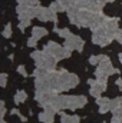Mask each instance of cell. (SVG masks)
Masks as SVG:
<instances>
[{
	"label": "cell",
	"instance_id": "obj_18",
	"mask_svg": "<svg viewBox=\"0 0 122 123\" xmlns=\"http://www.w3.org/2000/svg\"><path fill=\"white\" fill-rule=\"evenodd\" d=\"M17 73L20 74V76H23V77H27V72H26V67L25 66H17Z\"/></svg>",
	"mask_w": 122,
	"mask_h": 123
},
{
	"label": "cell",
	"instance_id": "obj_15",
	"mask_svg": "<svg viewBox=\"0 0 122 123\" xmlns=\"http://www.w3.org/2000/svg\"><path fill=\"white\" fill-rule=\"evenodd\" d=\"M3 36H4L6 39L12 37V23H7V25H6V27H4V30H3Z\"/></svg>",
	"mask_w": 122,
	"mask_h": 123
},
{
	"label": "cell",
	"instance_id": "obj_22",
	"mask_svg": "<svg viewBox=\"0 0 122 123\" xmlns=\"http://www.w3.org/2000/svg\"><path fill=\"white\" fill-rule=\"evenodd\" d=\"M115 83H116V86H118L119 89H122V79L121 77H118V79L115 80Z\"/></svg>",
	"mask_w": 122,
	"mask_h": 123
},
{
	"label": "cell",
	"instance_id": "obj_5",
	"mask_svg": "<svg viewBox=\"0 0 122 123\" xmlns=\"http://www.w3.org/2000/svg\"><path fill=\"white\" fill-rule=\"evenodd\" d=\"M88 83L91 85L89 93H91L93 97H96V99L101 97V94L106 90V83H102V82H99V80H92V79H89Z\"/></svg>",
	"mask_w": 122,
	"mask_h": 123
},
{
	"label": "cell",
	"instance_id": "obj_14",
	"mask_svg": "<svg viewBox=\"0 0 122 123\" xmlns=\"http://www.w3.org/2000/svg\"><path fill=\"white\" fill-rule=\"evenodd\" d=\"M102 56H103V55H96V56H91V57H89V63H91V64H95V66H98V64H99V62L102 60Z\"/></svg>",
	"mask_w": 122,
	"mask_h": 123
},
{
	"label": "cell",
	"instance_id": "obj_9",
	"mask_svg": "<svg viewBox=\"0 0 122 123\" xmlns=\"http://www.w3.org/2000/svg\"><path fill=\"white\" fill-rule=\"evenodd\" d=\"M26 99H27V93L25 90H17L13 97V102H14V105H22L26 102Z\"/></svg>",
	"mask_w": 122,
	"mask_h": 123
},
{
	"label": "cell",
	"instance_id": "obj_23",
	"mask_svg": "<svg viewBox=\"0 0 122 123\" xmlns=\"http://www.w3.org/2000/svg\"><path fill=\"white\" fill-rule=\"evenodd\" d=\"M17 116H19V119H20L22 122H27V117H26V116H23V115H20V113H19Z\"/></svg>",
	"mask_w": 122,
	"mask_h": 123
},
{
	"label": "cell",
	"instance_id": "obj_3",
	"mask_svg": "<svg viewBox=\"0 0 122 123\" xmlns=\"http://www.w3.org/2000/svg\"><path fill=\"white\" fill-rule=\"evenodd\" d=\"M115 73H119V70L112 66V63H111L108 56L103 55L102 60L99 62V64H98V67L95 70V77L96 79H99V77H108V76L115 74Z\"/></svg>",
	"mask_w": 122,
	"mask_h": 123
},
{
	"label": "cell",
	"instance_id": "obj_12",
	"mask_svg": "<svg viewBox=\"0 0 122 123\" xmlns=\"http://www.w3.org/2000/svg\"><path fill=\"white\" fill-rule=\"evenodd\" d=\"M122 106V97H115V99H111V110H116L118 107Z\"/></svg>",
	"mask_w": 122,
	"mask_h": 123
},
{
	"label": "cell",
	"instance_id": "obj_19",
	"mask_svg": "<svg viewBox=\"0 0 122 123\" xmlns=\"http://www.w3.org/2000/svg\"><path fill=\"white\" fill-rule=\"evenodd\" d=\"M115 40H116L119 44H122V30H116L115 31Z\"/></svg>",
	"mask_w": 122,
	"mask_h": 123
},
{
	"label": "cell",
	"instance_id": "obj_6",
	"mask_svg": "<svg viewBox=\"0 0 122 123\" xmlns=\"http://www.w3.org/2000/svg\"><path fill=\"white\" fill-rule=\"evenodd\" d=\"M96 105L99 107V113H102V115H105L111 110V99H108V97H98Z\"/></svg>",
	"mask_w": 122,
	"mask_h": 123
},
{
	"label": "cell",
	"instance_id": "obj_8",
	"mask_svg": "<svg viewBox=\"0 0 122 123\" xmlns=\"http://www.w3.org/2000/svg\"><path fill=\"white\" fill-rule=\"evenodd\" d=\"M59 115H61V123H79V116L76 115H66L62 112H59Z\"/></svg>",
	"mask_w": 122,
	"mask_h": 123
},
{
	"label": "cell",
	"instance_id": "obj_1",
	"mask_svg": "<svg viewBox=\"0 0 122 123\" xmlns=\"http://www.w3.org/2000/svg\"><path fill=\"white\" fill-rule=\"evenodd\" d=\"M30 56L34 60L37 67H43V69H47V70H55V67L59 62L55 56H52L50 53H47L45 50L43 52H33Z\"/></svg>",
	"mask_w": 122,
	"mask_h": 123
},
{
	"label": "cell",
	"instance_id": "obj_2",
	"mask_svg": "<svg viewBox=\"0 0 122 123\" xmlns=\"http://www.w3.org/2000/svg\"><path fill=\"white\" fill-rule=\"evenodd\" d=\"M115 39V34L108 31L103 26H99L98 29L93 30V34H92V43L93 44H98V46H108L112 40Z\"/></svg>",
	"mask_w": 122,
	"mask_h": 123
},
{
	"label": "cell",
	"instance_id": "obj_17",
	"mask_svg": "<svg viewBox=\"0 0 122 123\" xmlns=\"http://www.w3.org/2000/svg\"><path fill=\"white\" fill-rule=\"evenodd\" d=\"M6 112H7V110H6V103L1 100V102H0V117H1V119H4Z\"/></svg>",
	"mask_w": 122,
	"mask_h": 123
},
{
	"label": "cell",
	"instance_id": "obj_11",
	"mask_svg": "<svg viewBox=\"0 0 122 123\" xmlns=\"http://www.w3.org/2000/svg\"><path fill=\"white\" fill-rule=\"evenodd\" d=\"M112 123H122V106L118 107L116 110H114L112 113Z\"/></svg>",
	"mask_w": 122,
	"mask_h": 123
},
{
	"label": "cell",
	"instance_id": "obj_7",
	"mask_svg": "<svg viewBox=\"0 0 122 123\" xmlns=\"http://www.w3.org/2000/svg\"><path fill=\"white\" fill-rule=\"evenodd\" d=\"M39 120L42 123H53L55 122V113L50 110H43L39 113Z\"/></svg>",
	"mask_w": 122,
	"mask_h": 123
},
{
	"label": "cell",
	"instance_id": "obj_24",
	"mask_svg": "<svg viewBox=\"0 0 122 123\" xmlns=\"http://www.w3.org/2000/svg\"><path fill=\"white\" fill-rule=\"evenodd\" d=\"M119 62H121V64H122V53L119 55Z\"/></svg>",
	"mask_w": 122,
	"mask_h": 123
},
{
	"label": "cell",
	"instance_id": "obj_13",
	"mask_svg": "<svg viewBox=\"0 0 122 123\" xmlns=\"http://www.w3.org/2000/svg\"><path fill=\"white\" fill-rule=\"evenodd\" d=\"M55 31H56L59 36L65 37V39H66V37H69V36L72 34V31L69 30V29H55Z\"/></svg>",
	"mask_w": 122,
	"mask_h": 123
},
{
	"label": "cell",
	"instance_id": "obj_25",
	"mask_svg": "<svg viewBox=\"0 0 122 123\" xmlns=\"http://www.w3.org/2000/svg\"><path fill=\"white\" fill-rule=\"evenodd\" d=\"M1 123H6V122H4V119H1Z\"/></svg>",
	"mask_w": 122,
	"mask_h": 123
},
{
	"label": "cell",
	"instance_id": "obj_16",
	"mask_svg": "<svg viewBox=\"0 0 122 123\" xmlns=\"http://www.w3.org/2000/svg\"><path fill=\"white\" fill-rule=\"evenodd\" d=\"M0 85H1L3 89L6 87V85H7V73H1L0 74Z\"/></svg>",
	"mask_w": 122,
	"mask_h": 123
},
{
	"label": "cell",
	"instance_id": "obj_20",
	"mask_svg": "<svg viewBox=\"0 0 122 123\" xmlns=\"http://www.w3.org/2000/svg\"><path fill=\"white\" fill-rule=\"evenodd\" d=\"M36 44H37V39L30 37V39L27 40V46H29V47H36Z\"/></svg>",
	"mask_w": 122,
	"mask_h": 123
},
{
	"label": "cell",
	"instance_id": "obj_21",
	"mask_svg": "<svg viewBox=\"0 0 122 123\" xmlns=\"http://www.w3.org/2000/svg\"><path fill=\"white\" fill-rule=\"evenodd\" d=\"M19 113H20L19 109H12V110H10V115H12V116H17Z\"/></svg>",
	"mask_w": 122,
	"mask_h": 123
},
{
	"label": "cell",
	"instance_id": "obj_4",
	"mask_svg": "<svg viewBox=\"0 0 122 123\" xmlns=\"http://www.w3.org/2000/svg\"><path fill=\"white\" fill-rule=\"evenodd\" d=\"M63 44H65V47L69 49V50L82 52V49H83V40H82L79 36H75V34H70L69 37H66Z\"/></svg>",
	"mask_w": 122,
	"mask_h": 123
},
{
	"label": "cell",
	"instance_id": "obj_10",
	"mask_svg": "<svg viewBox=\"0 0 122 123\" xmlns=\"http://www.w3.org/2000/svg\"><path fill=\"white\" fill-rule=\"evenodd\" d=\"M47 34V30L45 29V27H39V26H34L33 29H32V37H34V39H42L43 36H46Z\"/></svg>",
	"mask_w": 122,
	"mask_h": 123
}]
</instances>
